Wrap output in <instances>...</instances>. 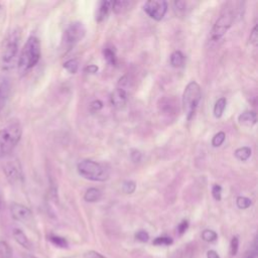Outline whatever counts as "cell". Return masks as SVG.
<instances>
[{
    "mask_svg": "<svg viewBox=\"0 0 258 258\" xmlns=\"http://www.w3.org/2000/svg\"><path fill=\"white\" fill-rule=\"evenodd\" d=\"M40 58V42L36 36H29L26 40L19 58H18V72L20 75H25L32 69Z\"/></svg>",
    "mask_w": 258,
    "mask_h": 258,
    "instance_id": "6da1fadb",
    "label": "cell"
},
{
    "mask_svg": "<svg viewBox=\"0 0 258 258\" xmlns=\"http://www.w3.org/2000/svg\"><path fill=\"white\" fill-rule=\"evenodd\" d=\"M22 135V128L18 122L10 123L0 130V159L11 153L19 142Z\"/></svg>",
    "mask_w": 258,
    "mask_h": 258,
    "instance_id": "7a4b0ae2",
    "label": "cell"
},
{
    "mask_svg": "<svg viewBox=\"0 0 258 258\" xmlns=\"http://www.w3.org/2000/svg\"><path fill=\"white\" fill-rule=\"evenodd\" d=\"M78 172L87 179L93 181H104L109 178L110 169L107 165L90 159L78 163Z\"/></svg>",
    "mask_w": 258,
    "mask_h": 258,
    "instance_id": "3957f363",
    "label": "cell"
},
{
    "mask_svg": "<svg viewBox=\"0 0 258 258\" xmlns=\"http://www.w3.org/2000/svg\"><path fill=\"white\" fill-rule=\"evenodd\" d=\"M202 98L201 87L197 82H190L186 85L182 95V106L186 118L190 120L196 113Z\"/></svg>",
    "mask_w": 258,
    "mask_h": 258,
    "instance_id": "277c9868",
    "label": "cell"
},
{
    "mask_svg": "<svg viewBox=\"0 0 258 258\" xmlns=\"http://www.w3.org/2000/svg\"><path fill=\"white\" fill-rule=\"evenodd\" d=\"M18 40L19 34L17 31H13L6 39L1 53V66L4 69L10 68L13 63L18 51Z\"/></svg>",
    "mask_w": 258,
    "mask_h": 258,
    "instance_id": "5b68a950",
    "label": "cell"
},
{
    "mask_svg": "<svg viewBox=\"0 0 258 258\" xmlns=\"http://www.w3.org/2000/svg\"><path fill=\"white\" fill-rule=\"evenodd\" d=\"M86 34V28L82 22L76 21L71 23L64 31L63 42L68 48L74 47L79 41H81Z\"/></svg>",
    "mask_w": 258,
    "mask_h": 258,
    "instance_id": "8992f818",
    "label": "cell"
},
{
    "mask_svg": "<svg viewBox=\"0 0 258 258\" xmlns=\"http://www.w3.org/2000/svg\"><path fill=\"white\" fill-rule=\"evenodd\" d=\"M233 19H234V16H233L232 12H226V13L222 14L219 17V19L216 21V23L212 29V34H211L212 40L217 41L220 38H222L224 36V34L228 31L230 26L232 25Z\"/></svg>",
    "mask_w": 258,
    "mask_h": 258,
    "instance_id": "52a82bcc",
    "label": "cell"
},
{
    "mask_svg": "<svg viewBox=\"0 0 258 258\" xmlns=\"http://www.w3.org/2000/svg\"><path fill=\"white\" fill-rule=\"evenodd\" d=\"M143 9L152 19L159 21L167 11V3L163 0H150L145 2Z\"/></svg>",
    "mask_w": 258,
    "mask_h": 258,
    "instance_id": "ba28073f",
    "label": "cell"
},
{
    "mask_svg": "<svg viewBox=\"0 0 258 258\" xmlns=\"http://www.w3.org/2000/svg\"><path fill=\"white\" fill-rule=\"evenodd\" d=\"M3 171L11 184H15L22 179V170L21 166L17 159L10 158L7 159L3 166Z\"/></svg>",
    "mask_w": 258,
    "mask_h": 258,
    "instance_id": "9c48e42d",
    "label": "cell"
},
{
    "mask_svg": "<svg viewBox=\"0 0 258 258\" xmlns=\"http://www.w3.org/2000/svg\"><path fill=\"white\" fill-rule=\"evenodd\" d=\"M10 211H11V215L13 217L14 220L22 222V223H27L32 219V213L31 211L21 205V204H17V203H13L10 207Z\"/></svg>",
    "mask_w": 258,
    "mask_h": 258,
    "instance_id": "30bf717a",
    "label": "cell"
},
{
    "mask_svg": "<svg viewBox=\"0 0 258 258\" xmlns=\"http://www.w3.org/2000/svg\"><path fill=\"white\" fill-rule=\"evenodd\" d=\"M111 100V104L113 105V107L117 108V109H121L126 105L127 102V93L125 91V89L122 88H116L110 97Z\"/></svg>",
    "mask_w": 258,
    "mask_h": 258,
    "instance_id": "8fae6325",
    "label": "cell"
},
{
    "mask_svg": "<svg viewBox=\"0 0 258 258\" xmlns=\"http://www.w3.org/2000/svg\"><path fill=\"white\" fill-rule=\"evenodd\" d=\"M10 93V82L8 78H0V112L4 109Z\"/></svg>",
    "mask_w": 258,
    "mask_h": 258,
    "instance_id": "7c38bea8",
    "label": "cell"
},
{
    "mask_svg": "<svg viewBox=\"0 0 258 258\" xmlns=\"http://www.w3.org/2000/svg\"><path fill=\"white\" fill-rule=\"evenodd\" d=\"M238 121L241 125L248 126V127L253 126L254 124H256V121H257L256 113L254 111H246L239 115Z\"/></svg>",
    "mask_w": 258,
    "mask_h": 258,
    "instance_id": "4fadbf2b",
    "label": "cell"
},
{
    "mask_svg": "<svg viewBox=\"0 0 258 258\" xmlns=\"http://www.w3.org/2000/svg\"><path fill=\"white\" fill-rule=\"evenodd\" d=\"M112 7V2L111 1H102L100 3V6L98 8V12L96 15V20L101 22L103 21L109 14L110 10Z\"/></svg>",
    "mask_w": 258,
    "mask_h": 258,
    "instance_id": "5bb4252c",
    "label": "cell"
},
{
    "mask_svg": "<svg viewBox=\"0 0 258 258\" xmlns=\"http://www.w3.org/2000/svg\"><path fill=\"white\" fill-rule=\"evenodd\" d=\"M13 237L15 239V241L21 245L22 247L26 248V249H30L31 248V244L28 240V238L26 237V235L23 233L22 230L20 229H14L13 230Z\"/></svg>",
    "mask_w": 258,
    "mask_h": 258,
    "instance_id": "9a60e30c",
    "label": "cell"
},
{
    "mask_svg": "<svg viewBox=\"0 0 258 258\" xmlns=\"http://www.w3.org/2000/svg\"><path fill=\"white\" fill-rule=\"evenodd\" d=\"M170 63L173 68H181L184 63V55L180 50H175L170 55Z\"/></svg>",
    "mask_w": 258,
    "mask_h": 258,
    "instance_id": "2e32d148",
    "label": "cell"
},
{
    "mask_svg": "<svg viewBox=\"0 0 258 258\" xmlns=\"http://www.w3.org/2000/svg\"><path fill=\"white\" fill-rule=\"evenodd\" d=\"M161 101V105H159L160 107V110L162 113H165V114H174L175 112V103H173L170 99H162L160 100Z\"/></svg>",
    "mask_w": 258,
    "mask_h": 258,
    "instance_id": "e0dca14e",
    "label": "cell"
},
{
    "mask_svg": "<svg viewBox=\"0 0 258 258\" xmlns=\"http://www.w3.org/2000/svg\"><path fill=\"white\" fill-rule=\"evenodd\" d=\"M101 191L98 189V188H95V187H91L89 189H87V191L85 192V196H84V199L86 202H89V203H94V202H97L100 200L101 198Z\"/></svg>",
    "mask_w": 258,
    "mask_h": 258,
    "instance_id": "ac0fdd59",
    "label": "cell"
},
{
    "mask_svg": "<svg viewBox=\"0 0 258 258\" xmlns=\"http://www.w3.org/2000/svg\"><path fill=\"white\" fill-rule=\"evenodd\" d=\"M129 5H130L129 1H125V0L114 1V2H112L111 9H113V11L116 14H120V13H123L124 11H126L128 9Z\"/></svg>",
    "mask_w": 258,
    "mask_h": 258,
    "instance_id": "d6986e66",
    "label": "cell"
},
{
    "mask_svg": "<svg viewBox=\"0 0 258 258\" xmlns=\"http://www.w3.org/2000/svg\"><path fill=\"white\" fill-rule=\"evenodd\" d=\"M226 104H227V101L225 98H220L217 100V102L215 103V106H214V115L216 118L222 117L224 110L226 108Z\"/></svg>",
    "mask_w": 258,
    "mask_h": 258,
    "instance_id": "ffe728a7",
    "label": "cell"
},
{
    "mask_svg": "<svg viewBox=\"0 0 258 258\" xmlns=\"http://www.w3.org/2000/svg\"><path fill=\"white\" fill-rule=\"evenodd\" d=\"M251 152L252 150L250 147L243 146L235 150V156L241 161H246L251 156Z\"/></svg>",
    "mask_w": 258,
    "mask_h": 258,
    "instance_id": "44dd1931",
    "label": "cell"
},
{
    "mask_svg": "<svg viewBox=\"0 0 258 258\" xmlns=\"http://www.w3.org/2000/svg\"><path fill=\"white\" fill-rule=\"evenodd\" d=\"M103 54L108 63H110L111 66H116L117 60H116V54H115L114 49H112L110 47H106L103 50Z\"/></svg>",
    "mask_w": 258,
    "mask_h": 258,
    "instance_id": "7402d4cb",
    "label": "cell"
},
{
    "mask_svg": "<svg viewBox=\"0 0 258 258\" xmlns=\"http://www.w3.org/2000/svg\"><path fill=\"white\" fill-rule=\"evenodd\" d=\"M48 239L56 247H59V248H67L68 247V242L63 237H60V236H57V235H50L48 237Z\"/></svg>",
    "mask_w": 258,
    "mask_h": 258,
    "instance_id": "603a6c76",
    "label": "cell"
},
{
    "mask_svg": "<svg viewBox=\"0 0 258 258\" xmlns=\"http://www.w3.org/2000/svg\"><path fill=\"white\" fill-rule=\"evenodd\" d=\"M12 250L7 242L0 241V258H11Z\"/></svg>",
    "mask_w": 258,
    "mask_h": 258,
    "instance_id": "cb8c5ba5",
    "label": "cell"
},
{
    "mask_svg": "<svg viewBox=\"0 0 258 258\" xmlns=\"http://www.w3.org/2000/svg\"><path fill=\"white\" fill-rule=\"evenodd\" d=\"M63 68L70 73V74H76L79 69V62L77 59H69L63 63Z\"/></svg>",
    "mask_w": 258,
    "mask_h": 258,
    "instance_id": "d4e9b609",
    "label": "cell"
},
{
    "mask_svg": "<svg viewBox=\"0 0 258 258\" xmlns=\"http://www.w3.org/2000/svg\"><path fill=\"white\" fill-rule=\"evenodd\" d=\"M202 238L206 242H214V241L217 240L218 235H217V233L215 231L210 230V229H206L202 233Z\"/></svg>",
    "mask_w": 258,
    "mask_h": 258,
    "instance_id": "484cf974",
    "label": "cell"
},
{
    "mask_svg": "<svg viewBox=\"0 0 258 258\" xmlns=\"http://www.w3.org/2000/svg\"><path fill=\"white\" fill-rule=\"evenodd\" d=\"M236 205L239 209L244 210V209H248L252 205V202L250 199L246 197H238L236 200Z\"/></svg>",
    "mask_w": 258,
    "mask_h": 258,
    "instance_id": "4316f807",
    "label": "cell"
},
{
    "mask_svg": "<svg viewBox=\"0 0 258 258\" xmlns=\"http://www.w3.org/2000/svg\"><path fill=\"white\" fill-rule=\"evenodd\" d=\"M172 239L170 237L162 236V237H157L156 239L153 240V244L156 246H169L172 244Z\"/></svg>",
    "mask_w": 258,
    "mask_h": 258,
    "instance_id": "83f0119b",
    "label": "cell"
},
{
    "mask_svg": "<svg viewBox=\"0 0 258 258\" xmlns=\"http://www.w3.org/2000/svg\"><path fill=\"white\" fill-rule=\"evenodd\" d=\"M135 188H136V184L133 180H125L122 184V190L128 195L133 194L135 191Z\"/></svg>",
    "mask_w": 258,
    "mask_h": 258,
    "instance_id": "f1b7e54d",
    "label": "cell"
},
{
    "mask_svg": "<svg viewBox=\"0 0 258 258\" xmlns=\"http://www.w3.org/2000/svg\"><path fill=\"white\" fill-rule=\"evenodd\" d=\"M225 137H226V135H225V133H224L223 131L218 132V133L213 137V140H212L213 146H214V147H219V146H221V145L223 144L224 140H225Z\"/></svg>",
    "mask_w": 258,
    "mask_h": 258,
    "instance_id": "f546056e",
    "label": "cell"
},
{
    "mask_svg": "<svg viewBox=\"0 0 258 258\" xmlns=\"http://www.w3.org/2000/svg\"><path fill=\"white\" fill-rule=\"evenodd\" d=\"M186 3L184 1H175L173 2V8L176 14H182L185 11Z\"/></svg>",
    "mask_w": 258,
    "mask_h": 258,
    "instance_id": "4dcf8cb0",
    "label": "cell"
},
{
    "mask_svg": "<svg viewBox=\"0 0 258 258\" xmlns=\"http://www.w3.org/2000/svg\"><path fill=\"white\" fill-rule=\"evenodd\" d=\"M239 249V239L237 236H234L231 240V244H230V250H231V254L232 255H236Z\"/></svg>",
    "mask_w": 258,
    "mask_h": 258,
    "instance_id": "1f68e13d",
    "label": "cell"
},
{
    "mask_svg": "<svg viewBox=\"0 0 258 258\" xmlns=\"http://www.w3.org/2000/svg\"><path fill=\"white\" fill-rule=\"evenodd\" d=\"M212 195L214 197V199L216 201H220L221 200V196H222V187L219 184H214L213 188H212Z\"/></svg>",
    "mask_w": 258,
    "mask_h": 258,
    "instance_id": "d6a6232c",
    "label": "cell"
},
{
    "mask_svg": "<svg viewBox=\"0 0 258 258\" xmlns=\"http://www.w3.org/2000/svg\"><path fill=\"white\" fill-rule=\"evenodd\" d=\"M135 237L137 240L141 241V242H147L149 240V235L146 231H143V230H140L138 231L136 234H135Z\"/></svg>",
    "mask_w": 258,
    "mask_h": 258,
    "instance_id": "836d02e7",
    "label": "cell"
},
{
    "mask_svg": "<svg viewBox=\"0 0 258 258\" xmlns=\"http://www.w3.org/2000/svg\"><path fill=\"white\" fill-rule=\"evenodd\" d=\"M130 156H131V159H132L133 162H139L141 160L142 154H141V152L139 150L132 149L131 153H130Z\"/></svg>",
    "mask_w": 258,
    "mask_h": 258,
    "instance_id": "e575fe53",
    "label": "cell"
},
{
    "mask_svg": "<svg viewBox=\"0 0 258 258\" xmlns=\"http://www.w3.org/2000/svg\"><path fill=\"white\" fill-rule=\"evenodd\" d=\"M188 228V222L186 220H183L179 223V225L177 226V233L179 235H182Z\"/></svg>",
    "mask_w": 258,
    "mask_h": 258,
    "instance_id": "d590c367",
    "label": "cell"
},
{
    "mask_svg": "<svg viewBox=\"0 0 258 258\" xmlns=\"http://www.w3.org/2000/svg\"><path fill=\"white\" fill-rule=\"evenodd\" d=\"M249 40H250V42H251L252 44H254V45H256V44H257V42H258L257 26H254V28H253V30H252V32H251V34H250V38H249Z\"/></svg>",
    "mask_w": 258,
    "mask_h": 258,
    "instance_id": "8d00e7d4",
    "label": "cell"
},
{
    "mask_svg": "<svg viewBox=\"0 0 258 258\" xmlns=\"http://www.w3.org/2000/svg\"><path fill=\"white\" fill-rule=\"evenodd\" d=\"M90 108H91L92 111H99V110H101L103 108V103L100 100H95V101H93L91 103Z\"/></svg>",
    "mask_w": 258,
    "mask_h": 258,
    "instance_id": "74e56055",
    "label": "cell"
},
{
    "mask_svg": "<svg viewBox=\"0 0 258 258\" xmlns=\"http://www.w3.org/2000/svg\"><path fill=\"white\" fill-rule=\"evenodd\" d=\"M86 258H106L105 256H103L102 254L96 252V251H89L85 254Z\"/></svg>",
    "mask_w": 258,
    "mask_h": 258,
    "instance_id": "f35d334b",
    "label": "cell"
},
{
    "mask_svg": "<svg viewBox=\"0 0 258 258\" xmlns=\"http://www.w3.org/2000/svg\"><path fill=\"white\" fill-rule=\"evenodd\" d=\"M98 70H99L98 67L95 66V64H90V66L85 68V72L88 73V74H95V73L98 72Z\"/></svg>",
    "mask_w": 258,
    "mask_h": 258,
    "instance_id": "ab89813d",
    "label": "cell"
},
{
    "mask_svg": "<svg viewBox=\"0 0 258 258\" xmlns=\"http://www.w3.org/2000/svg\"><path fill=\"white\" fill-rule=\"evenodd\" d=\"M207 257L208 258H220L219 254L215 250H209L207 252Z\"/></svg>",
    "mask_w": 258,
    "mask_h": 258,
    "instance_id": "60d3db41",
    "label": "cell"
},
{
    "mask_svg": "<svg viewBox=\"0 0 258 258\" xmlns=\"http://www.w3.org/2000/svg\"><path fill=\"white\" fill-rule=\"evenodd\" d=\"M245 258H258V256H257V251L256 250H254V251H252L248 256H246Z\"/></svg>",
    "mask_w": 258,
    "mask_h": 258,
    "instance_id": "b9f144b4",
    "label": "cell"
},
{
    "mask_svg": "<svg viewBox=\"0 0 258 258\" xmlns=\"http://www.w3.org/2000/svg\"><path fill=\"white\" fill-rule=\"evenodd\" d=\"M23 258H36V257L32 256V255H25V256H23Z\"/></svg>",
    "mask_w": 258,
    "mask_h": 258,
    "instance_id": "7bdbcfd3",
    "label": "cell"
},
{
    "mask_svg": "<svg viewBox=\"0 0 258 258\" xmlns=\"http://www.w3.org/2000/svg\"><path fill=\"white\" fill-rule=\"evenodd\" d=\"M0 9H1V5H0Z\"/></svg>",
    "mask_w": 258,
    "mask_h": 258,
    "instance_id": "ee69618b",
    "label": "cell"
}]
</instances>
